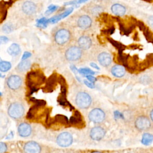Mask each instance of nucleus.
Returning <instances> with one entry per match:
<instances>
[{"mask_svg":"<svg viewBox=\"0 0 153 153\" xmlns=\"http://www.w3.org/2000/svg\"><path fill=\"white\" fill-rule=\"evenodd\" d=\"M77 45L82 50L86 51L90 48L92 45L91 38L86 35H81L77 39Z\"/></svg>","mask_w":153,"mask_h":153,"instance_id":"nucleus-13","label":"nucleus"},{"mask_svg":"<svg viewBox=\"0 0 153 153\" xmlns=\"http://www.w3.org/2000/svg\"><path fill=\"white\" fill-rule=\"evenodd\" d=\"M11 68V63L10 62L1 60L0 62V71L6 72Z\"/></svg>","mask_w":153,"mask_h":153,"instance_id":"nucleus-24","label":"nucleus"},{"mask_svg":"<svg viewBox=\"0 0 153 153\" xmlns=\"http://www.w3.org/2000/svg\"><path fill=\"white\" fill-rule=\"evenodd\" d=\"M85 57V50L77 44H71L65 48L64 58L71 63L76 64L83 61Z\"/></svg>","mask_w":153,"mask_h":153,"instance_id":"nucleus-2","label":"nucleus"},{"mask_svg":"<svg viewBox=\"0 0 153 153\" xmlns=\"http://www.w3.org/2000/svg\"><path fill=\"white\" fill-rule=\"evenodd\" d=\"M26 80L27 84L30 88L35 90L38 85L43 84L45 81V77L41 70L34 69L27 74Z\"/></svg>","mask_w":153,"mask_h":153,"instance_id":"nucleus-5","label":"nucleus"},{"mask_svg":"<svg viewBox=\"0 0 153 153\" xmlns=\"http://www.w3.org/2000/svg\"><path fill=\"white\" fill-rule=\"evenodd\" d=\"M31 67V61L29 59L21 60L16 66L15 70L19 74H22L28 71Z\"/></svg>","mask_w":153,"mask_h":153,"instance_id":"nucleus-18","label":"nucleus"},{"mask_svg":"<svg viewBox=\"0 0 153 153\" xmlns=\"http://www.w3.org/2000/svg\"><path fill=\"white\" fill-rule=\"evenodd\" d=\"M97 59L99 64L103 67H108L112 63V57L111 55L105 51L100 53L97 55Z\"/></svg>","mask_w":153,"mask_h":153,"instance_id":"nucleus-16","label":"nucleus"},{"mask_svg":"<svg viewBox=\"0 0 153 153\" xmlns=\"http://www.w3.org/2000/svg\"><path fill=\"white\" fill-rule=\"evenodd\" d=\"M150 117H151V120L153 121V110L151 112V113H150Z\"/></svg>","mask_w":153,"mask_h":153,"instance_id":"nucleus-37","label":"nucleus"},{"mask_svg":"<svg viewBox=\"0 0 153 153\" xmlns=\"http://www.w3.org/2000/svg\"><path fill=\"white\" fill-rule=\"evenodd\" d=\"M78 72L80 74H84V75H94V72L93 71H92L91 69H89V68H80L78 69Z\"/></svg>","mask_w":153,"mask_h":153,"instance_id":"nucleus-27","label":"nucleus"},{"mask_svg":"<svg viewBox=\"0 0 153 153\" xmlns=\"http://www.w3.org/2000/svg\"><path fill=\"white\" fill-rule=\"evenodd\" d=\"M90 66H91L92 68H94V69H97V70H99V67L97 66V65H96V63H93V62L90 63Z\"/></svg>","mask_w":153,"mask_h":153,"instance_id":"nucleus-36","label":"nucleus"},{"mask_svg":"<svg viewBox=\"0 0 153 153\" xmlns=\"http://www.w3.org/2000/svg\"><path fill=\"white\" fill-rule=\"evenodd\" d=\"M85 77L87 78V79H88L90 82H92V83H93V82H94V81H96V78L95 77H94L93 75H86Z\"/></svg>","mask_w":153,"mask_h":153,"instance_id":"nucleus-33","label":"nucleus"},{"mask_svg":"<svg viewBox=\"0 0 153 153\" xmlns=\"http://www.w3.org/2000/svg\"><path fill=\"white\" fill-rule=\"evenodd\" d=\"M58 8V7L57 5H51L50 6L48 7V10L45 11V14L47 16H48L50 14H51V13H53V12L56 11Z\"/></svg>","mask_w":153,"mask_h":153,"instance_id":"nucleus-28","label":"nucleus"},{"mask_svg":"<svg viewBox=\"0 0 153 153\" xmlns=\"http://www.w3.org/2000/svg\"><path fill=\"white\" fill-rule=\"evenodd\" d=\"M9 41V39L6 36H0V45L7 44Z\"/></svg>","mask_w":153,"mask_h":153,"instance_id":"nucleus-31","label":"nucleus"},{"mask_svg":"<svg viewBox=\"0 0 153 153\" xmlns=\"http://www.w3.org/2000/svg\"><path fill=\"white\" fill-rule=\"evenodd\" d=\"M71 23H68L73 27L76 26L82 30H87L92 25V19L91 17L87 14H75L69 19Z\"/></svg>","mask_w":153,"mask_h":153,"instance_id":"nucleus-4","label":"nucleus"},{"mask_svg":"<svg viewBox=\"0 0 153 153\" xmlns=\"http://www.w3.org/2000/svg\"><path fill=\"white\" fill-rule=\"evenodd\" d=\"M41 145L35 141H28L23 146L24 153H41Z\"/></svg>","mask_w":153,"mask_h":153,"instance_id":"nucleus-11","label":"nucleus"},{"mask_svg":"<svg viewBox=\"0 0 153 153\" xmlns=\"http://www.w3.org/2000/svg\"><path fill=\"white\" fill-rule=\"evenodd\" d=\"M105 135V130L100 126L93 127L90 131V137L94 140H100L103 138Z\"/></svg>","mask_w":153,"mask_h":153,"instance_id":"nucleus-15","label":"nucleus"},{"mask_svg":"<svg viewBox=\"0 0 153 153\" xmlns=\"http://www.w3.org/2000/svg\"><path fill=\"white\" fill-rule=\"evenodd\" d=\"M1 60H2V59H1V57H0V62H1Z\"/></svg>","mask_w":153,"mask_h":153,"instance_id":"nucleus-39","label":"nucleus"},{"mask_svg":"<svg viewBox=\"0 0 153 153\" xmlns=\"http://www.w3.org/2000/svg\"><path fill=\"white\" fill-rule=\"evenodd\" d=\"M153 141V135L150 133H145L142 137V143L145 145H148Z\"/></svg>","mask_w":153,"mask_h":153,"instance_id":"nucleus-23","label":"nucleus"},{"mask_svg":"<svg viewBox=\"0 0 153 153\" xmlns=\"http://www.w3.org/2000/svg\"><path fill=\"white\" fill-rule=\"evenodd\" d=\"M74 27L67 22H62L54 27L51 32L53 44L60 48H65L72 44L75 39Z\"/></svg>","mask_w":153,"mask_h":153,"instance_id":"nucleus-1","label":"nucleus"},{"mask_svg":"<svg viewBox=\"0 0 153 153\" xmlns=\"http://www.w3.org/2000/svg\"><path fill=\"white\" fill-rule=\"evenodd\" d=\"M7 151V145L4 142H0V153H5Z\"/></svg>","mask_w":153,"mask_h":153,"instance_id":"nucleus-29","label":"nucleus"},{"mask_svg":"<svg viewBox=\"0 0 153 153\" xmlns=\"http://www.w3.org/2000/svg\"><path fill=\"white\" fill-rule=\"evenodd\" d=\"M23 78L19 74H10L5 79V86L8 91L17 93L23 88Z\"/></svg>","mask_w":153,"mask_h":153,"instance_id":"nucleus-3","label":"nucleus"},{"mask_svg":"<svg viewBox=\"0 0 153 153\" xmlns=\"http://www.w3.org/2000/svg\"><path fill=\"white\" fill-rule=\"evenodd\" d=\"M135 126L139 130H146L151 127V122L147 117L140 116L136 120Z\"/></svg>","mask_w":153,"mask_h":153,"instance_id":"nucleus-14","label":"nucleus"},{"mask_svg":"<svg viewBox=\"0 0 153 153\" xmlns=\"http://www.w3.org/2000/svg\"><path fill=\"white\" fill-rule=\"evenodd\" d=\"M17 133L20 137H29L32 133V126L27 123L22 122L17 126Z\"/></svg>","mask_w":153,"mask_h":153,"instance_id":"nucleus-12","label":"nucleus"},{"mask_svg":"<svg viewBox=\"0 0 153 153\" xmlns=\"http://www.w3.org/2000/svg\"><path fill=\"white\" fill-rule=\"evenodd\" d=\"M21 11L26 17L35 16L39 11L40 7L38 4L31 1H26L22 4Z\"/></svg>","mask_w":153,"mask_h":153,"instance_id":"nucleus-8","label":"nucleus"},{"mask_svg":"<svg viewBox=\"0 0 153 153\" xmlns=\"http://www.w3.org/2000/svg\"><path fill=\"white\" fill-rule=\"evenodd\" d=\"M73 142L72 135L68 131H64L59 134L56 138V143L61 147H68Z\"/></svg>","mask_w":153,"mask_h":153,"instance_id":"nucleus-9","label":"nucleus"},{"mask_svg":"<svg viewBox=\"0 0 153 153\" xmlns=\"http://www.w3.org/2000/svg\"><path fill=\"white\" fill-rule=\"evenodd\" d=\"M32 54L29 52V51H26L23 53V54L22 55V60H26V59H28V58H29L30 56H31Z\"/></svg>","mask_w":153,"mask_h":153,"instance_id":"nucleus-32","label":"nucleus"},{"mask_svg":"<svg viewBox=\"0 0 153 153\" xmlns=\"http://www.w3.org/2000/svg\"><path fill=\"white\" fill-rule=\"evenodd\" d=\"M87 1H88V0H75V1H72L66 2L65 4H64V5H72V4L75 5V4H80V3L84 2Z\"/></svg>","mask_w":153,"mask_h":153,"instance_id":"nucleus-30","label":"nucleus"},{"mask_svg":"<svg viewBox=\"0 0 153 153\" xmlns=\"http://www.w3.org/2000/svg\"><path fill=\"white\" fill-rule=\"evenodd\" d=\"M21 51L22 50L20 46L17 43L11 44L7 50L8 54L13 57H16L17 56H19L20 54Z\"/></svg>","mask_w":153,"mask_h":153,"instance_id":"nucleus-22","label":"nucleus"},{"mask_svg":"<svg viewBox=\"0 0 153 153\" xmlns=\"http://www.w3.org/2000/svg\"><path fill=\"white\" fill-rule=\"evenodd\" d=\"M84 84L87 86V87H90V88H94V84H93V83H92V82H90V81H87V80H84Z\"/></svg>","mask_w":153,"mask_h":153,"instance_id":"nucleus-34","label":"nucleus"},{"mask_svg":"<svg viewBox=\"0 0 153 153\" xmlns=\"http://www.w3.org/2000/svg\"><path fill=\"white\" fill-rule=\"evenodd\" d=\"M91 153H102V152H99V151H94V152H91Z\"/></svg>","mask_w":153,"mask_h":153,"instance_id":"nucleus-38","label":"nucleus"},{"mask_svg":"<svg viewBox=\"0 0 153 153\" xmlns=\"http://www.w3.org/2000/svg\"><path fill=\"white\" fill-rule=\"evenodd\" d=\"M73 10H74L73 7H70V8L65 10L62 13L52 17L49 19H47V23L53 24V23H55L61 20L62 19H63L65 17L69 16L73 11Z\"/></svg>","mask_w":153,"mask_h":153,"instance_id":"nucleus-17","label":"nucleus"},{"mask_svg":"<svg viewBox=\"0 0 153 153\" xmlns=\"http://www.w3.org/2000/svg\"><path fill=\"white\" fill-rule=\"evenodd\" d=\"M82 10L93 16H96L103 11L102 7L97 4L88 5L87 7H83Z\"/></svg>","mask_w":153,"mask_h":153,"instance_id":"nucleus-19","label":"nucleus"},{"mask_svg":"<svg viewBox=\"0 0 153 153\" xmlns=\"http://www.w3.org/2000/svg\"><path fill=\"white\" fill-rule=\"evenodd\" d=\"M148 24L149 25V26L153 27V16H151L149 17L148 20Z\"/></svg>","mask_w":153,"mask_h":153,"instance_id":"nucleus-35","label":"nucleus"},{"mask_svg":"<svg viewBox=\"0 0 153 153\" xmlns=\"http://www.w3.org/2000/svg\"><path fill=\"white\" fill-rule=\"evenodd\" d=\"M8 13V8L5 6L0 4V23L6 19Z\"/></svg>","mask_w":153,"mask_h":153,"instance_id":"nucleus-26","label":"nucleus"},{"mask_svg":"<svg viewBox=\"0 0 153 153\" xmlns=\"http://www.w3.org/2000/svg\"><path fill=\"white\" fill-rule=\"evenodd\" d=\"M111 72L114 76L121 78L125 75L126 69L123 66L120 65H115L112 67Z\"/></svg>","mask_w":153,"mask_h":153,"instance_id":"nucleus-20","label":"nucleus"},{"mask_svg":"<svg viewBox=\"0 0 153 153\" xmlns=\"http://www.w3.org/2000/svg\"><path fill=\"white\" fill-rule=\"evenodd\" d=\"M88 117L90 121L94 123H101L105 118V114L102 109L96 108L89 112Z\"/></svg>","mask_w":153,"mask_h":153,"instance_id":"nucleus-10","label":"nucleus"},{"mask_svg":"<svg viewBox=\"0 0 153 153\" xmlns=\"http://www.w3.org/2000/svg\"><path fill=\"white\" fill-rule=\"evenodd\" d=\"M74 101L75 105L81 109L88 108L92 103V98L90 94L84 90L77 91L75 95Z\"/></svg>","mask_w":153,"mask_h":153,"instance_id":"nucleus-6","label":"nucleus"},{"mask_svg":"<svg viewBox=\"0 0 153 153\" xmlns=\"http://www.w3.org/2000/svg\"><path fill=\"white\" fill-rule=\"evenodd\" d=\"M1 93L0 92V96H1Z\"/></svg>","mask_w":153,"mask_h":153,"instance_id":"nucleus-41","label":"nucleus"},{"mask_svg":"<svg viewBox=\"0 0 153 153\" xmlns=\"http://www.w3.org/2000/svg\"><path fill=\"white\" fill-rule=\"evenodd\" d=\"M111 11L116 16H124L126 12V9L123 5L120 4H114L111 6Z\"/></svg>","mask_w":153,"mask_h":153,"instance_id":"nucleus-21","label":"nucleus"},{"mask_svg":"<svg viewBox=\"0 0 153 153\" xmlns=\"http://www.w3.org/2000/svg\"><path fill=\"white\" fill-rule=\"evenodd\" d=\"M7 112L11 118L14 120H19L25 114V106L21 102L14 101L8 106Z\"/></svg>","mask_w":153,"mask_h":153,"instance_id":"nucleus-7","label":"nucleus"},{"mask_svg":"<svg viewBox=\"0 0 153 153\" xmlns=\"http://www.w3.org/2000/svg\"><path fill=\"white\" fill-rule=\"evenodd\" d=\"M1 76H1V73H0V77H1Z\"/></svg>","mask_w":153,"mask_h":153,"instance_id":"nucleus-40","label":"nucleus"},{"mask_svg":"<svg viewBox=\"0 0 153 153\" xmlns=\"http://www.w3.org/2000/svg\"><path fill=\"white\" fill-rule=\"evenodd\" d=\"M14 30V26L10 22L5 23L2 27V30L5 33H10Z\"/></svg>","mask_w":153,"mask_h":153,"instance_id":"nucleus-25","label":"nucleus"}]
</instances>
